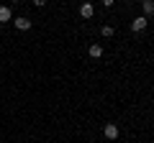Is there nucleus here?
Segmentation results:
<instances>
[{
	"mask_svg": "<svg viewBox=\"0 0 154 143\" xmlns=\"http://www.w3.org/2000/svg\"><path fill=\"white\" fill-rule=\"evenodd\" d=\"M33 5H36V8H44V5H46V0H33Z\"/></svg>",
	"mask_w": 154,
	"mask_h": 143,
	"instance_id": "nucleus-9",
	"label": "nucleus"
},
{
	"mask_svg": "<svg viewBox=\"0 0 154 143\" xmlns=\"http://www.w3.org/2000/svg\"><path fill=\"white\" fill-rule=\"evenodd\" d=\"M93 13H95L93 3H82V5H80V16L82 18H93Z\"/></svg>",
	"mask_w": 154,
	"mask_h": 143,
	"instance_id": "nucleus-4",
	"label": "nucleus"
},
{
	"mask_svg": "<svg viewBox=\"0 0 154 143\" xmlns=\"http://www.w3.org/2000/svg\"><path fill=\"white\" fill-rule=\"evenodd\" d=\"M100 33H103L105 39H110V36L116 33V28H113V26H103V28H100Z\"/></svg>",
	"mask_w": 154,
	"mask_h": 143,
	"instance_id": "nucleus-8",
	"label": "nucleus"
},
{
	"mask_svg": "<svg viewBox=\"0 0 154 143\" xmlns=\"http://www.w3.org/2000/svg\"><path fill=\"white\" fill-rule=\"evenodd\" d=\"M146 26H149V18H146V16H139V18H134V21H131V28H134V31H144Z\"/></svg>",
	"mask_w": 154,
	"mask_h": 143,
	"instance_id": "nucleus-2",
	"label": "nucleus"
},
{
	"mask_svg": "<svg viewBox=\"0 0 154 143\" xmlns=\"http://www.w3.org/2000/svg\"><path fill=\"white\" fill-rule=\"evenodd\" d=\"M8 21H13V10L8 5H0V23H8Z\"/></svg>",
	"mask_w": 154,
	"mask_h": 143,
	"instance_id": "nucleus-3",
	"label": "nucleus"
},
{
	"mask_svg": "<svg viewBox=\"0 0 154 143\" xmlns=\"http://www.w3.org/2000/svg\"><path fill=\"white\" fill-rule=\"evenodd\" d=\"M103 133H105V138H108V141H116V138H118V125H116V123H105Z\"/></svg>",
	"mask_w": 154,
	"mask_h": 143,
	"instance_id": "nucleus-1",
	"label": "nucleus"
},
{
	"mask_svg": "<svg viewBox=\"0 0 154 143\" xmlns=\"http://www.w3.org/2000/svg\"><path fill=\"white\" fill-rule=\"evenodd\" d=\"M11 3H21V0H11Z\"/></svg>",
	"mask_w": 154,
	"mask_h": 143,
	"instance_id": "nucleus-11",
	"label": "nucleus"
},
{
	"mask_svg": "<svg viewBox=\"0 0 154 143\" xmlns=\"http://www.w3.org/2000/svg\"><path fill=\"white\" fill-rule=\"evenodd\" d=\"M113 3H116V0H103V5H105V8H110Z\"/></svg>",
	"mask_w": 154,
	"mask_h": 143,
	"instance_id": "nucleus-10",
	"label": "nucleus"
},
{
	"mask_svg": "<svg viewBox=\"0 0 154 143\" xmlns=\"http://www.w3.org/2000/svg\"><path fill=\"white\" fill-rule=\"evenodd\" d=\"M88 54L93 56V59H100V56H103V46H100V44H93V46L88 49Z\"/></svg>",
	"mask_w": 154,
	"mask_h": 143,
	"instance_id": "nucleus-7",
	"label": "nucleus"
},
{
	"mask_svg": "<svg viewBox=\"0 0 154 143\" xmlns=\"http://www.w3.org/2000/svg\"><path fill=\"white\" fill-rule=\"evenodd\" d=\"M13 23H16L18 31H28V28H31V21H28V18H16Z\"/></svg>",
	"mask_w": 154,
	"mask_h": 143,
	"instance_id": "nucleus-6",
	"label": "nucleus"
},
{
	"mask_svg": "<svg viewBox=\"0 0 154 143\" xmlns=\"http://www.w3.org/2000/svg\"><path fill=\"white\" fill-rule=\"evenodd\" d=\"M141 10H144V16H154V0H141Z\"/></svg>",
	"mask_w": 154,
	"mask_h": 143,
	"instance_id": "nucleus-5",
	"label": "nucleus"
}]
</instances>
